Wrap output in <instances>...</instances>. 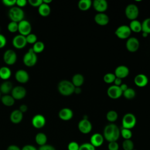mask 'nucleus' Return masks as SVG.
Wrapping results in <instances>:
<instances>
[{
    "instance_id": "obj_15",
    "label": "nucleus",
    "mask_w": 150,
    "mask_h": 150,
    "mask_svg": "<svg viewBox=\"0 0 150 150\" xmlns=\"http://www.w3.org/2000/svg\"><path fill=\"white\" fill-rule=\"evenodd\" d=\"M31 122L34 128L40 129L43 128L45 125L46 119L43 115L38 114L33 117Z\"/></svg>"
},
{
    "instance_id": "obj_36",
    "label": "nucleus",
    "mask_w": 150,
    "mask_h": 150,
    "mask_svg": "<svg viewBox=\"0 0 150 150\" xmlns=\"http://www.w3.org/2000/svg\"><path fill=\"white\" fill-rule=\"evenodd\" d=\"M120 135L124 139H131L132 136V133L131 129L122 128L120 129Z\"/></svg>"
},
{
    "instance_id": "obj_5",
    "label": "nucleus",
    "mask_w": 150,
    "mask_h": 150,
    "mask_svg": "<svg viewBox=\"0 0 150 150\" xmlns=\"http://www.w3.org/2000/svg\"><path fill=\"white\" fill-rule=\"evenodd\" d=\"M137 119L135 116L130 112L125 114L122 119V128L131 129L136 125Z\"/></svg>"
},
{
    "instance_id": "obj_51",
    "label": "nucleus",
    "mask_w": 150,
    "mask_h": 150,
    "mask_svg": "<svg viewBox=\"0 0 150 150\" xmlns=\"http://www.w3.org/2000/svg\"><path fill=\"white\" fill-rule=\"evenodd\" d=\"M6 150H21V149L17 145H11L7 148Z\"/></svg>"
},
{
    "instance_id": "obj_31",
    "label": "nucleus",
    "mask_w": 150,
    "mask_h": 150,
    "mask_svg": "<svg viewBox=\"0 0 150 150\" xmlns=\"http://www.w3.org/2000/svg\"><path fill=\"white\" fill-rule=\"evenodd\" d=\"M92 5L91 0H80L78 3V7L80 10L82 11H86L88 10Z\"/></svg>"
},
{
    "instance_id": "obj_43",
    "label": "nucleus",
    "mask_w": 150,
    "mask_h": 150,
    "mask_svg": "<svg viewBox=\"0 0 150 150\" xmlns=\"http://www.w3.org/2000/svg\"><path fill=\"white\" fill-rule=\"evenodd\" d=\"M108 150H118L119 145L117 141L110 142L108 144Z\"/></svg>"
},
{
    "instance_id": "obj_2",
    "label": "nucleus",
    "mask_w": 150,
    "mask_h": 150,
    "mask_svg": "<svg viewBox=\"0 0 150 150\" xmlns=\"http://www.w3.org/2000/svg\"><path fill=\"white\" fill-rule=\"evenodd\" d=\"M57 89L60 94L64 96H69L74 93L75 87L71 81L63 80L59 83Z\"/></svg>"
},
{
    "instance_id": "obj_9",
    "label": "nucleus",
    "mask_w": 150,
    "mask_h": 150,
    "mask_svg": "<svg viewBox=\"0 0 150 150\" xmlns=\"http://www.w3.org/2000/svg\"><path fill=\"white\" fill-rule=\"evenodd\" d=\"M20 35H22L24 36H26L31 33L32 31V26L30 23L25 19L22 20V21L18 23V30Z\"/></svg>"
},
{
    "instance_id": "obj_42",
    "label": "nucleus",
    "mask_w": 150,
    "mask_h": 150,
    "mask_svg": "<svg viewBox=\"0 0 150 150\" xmlns=\"http://www.w3.org/2000/svg\"><path fill=\"white\" fill-rule=\"evenodd\" d=\"M80 145L77 142L71 141L67 145L68 150H79Z\"/></svg>"
},
{
    "instance_id": "obj_38",
    "label": "nucleus",
    "mask_w": 150,
    "mask_h": 150,
    "mask_svg": "<svg viewBox=\"0 0 150 150\" xmlns=\"http://www.w3.org/2000/svg\"><path fill=\"white\" fill-rule=\"evenodd\" d=\"M115 78H116V77H115V76L114 73H108L105 74L104 76L103 80L105 83H108V84H110V83H114Z\"/></svg>"
},
{
    "instance_id": "obj_33",
    "label": "nucleus",
    "mask_w": 150,
    "mask_h": 150,
    "mask_svg": "<svg viewBox=\"0 0 150 150\" xmlns=\"http://www.w3.org/2000/svg\"><path fill=\"white\" fill-rule=\"evenodd\" d=\"M122 95L126 99L131 100L135 97L136 93L133 88L128 87L125 91L122 93Z\"/></svg>"
},
{
    "instance_id": "obj_10",
    "label": "nucleus",
    "mask_w": 150,
    "mask_h": 150,
    "mask_svg": "<svg viewBox=\"0 0 150 150\" xmlns=\"http://www.w3.org/2000/svg\"><path fill=\"white\" fill-rule=\"evenodd\" d=\"M12 43L15 48L17 49H22L24 48L27 45L26 36L20 34L17 35L15 36L12 39Z\"/></svg>"
},
{
    "instance_id": "obj_37",
    "label": "nucleus",
    "mask_w": 150,
    "mask_h": 150,
    "mask_svg": "<svg viewBox=\"0 0 150 150\" xmlns=\"http://www.w3.org/2000/svg\"><path fill=\"white\" fill-rule=\"evenodd\" d=\"M122 147L124 150H132L134 149V144L131 139H124L122 144Z\"/></svg>"
},
{
    "instance_id": "obj_4",
    "label": "nucleus",
    "mask_w": 150,
    "mask_h": 150,
    "mask_svg": "<svg viewBox=\"0 0 150 150\" xmlns=\"http://www.w3.org/2000/svg\"><path fill=\"white\" fill-rule=\"evenodd\" d=\"M38 61L37 54L33 50L32 48H30L23 57V64L29 67L34 66Z\"/></svg>"
},
{
    "instance_id": "obj_13",
    "label": "nucleus",
    "mask_w": 150,
    "mask_h": 150,
    "mask_svg": "<svg viewBox=\"0 0 150 150\" xmlns=\"http://www.w3.org/2000/svg\"><path fill=\"white\" fill-rule=\"evenodd\" d=\"M139 47V42L135 37H131L127 39L126 42V48L129 52H135Z\"/></svg>"
},
{
    "instance_id": "obj_23",
    "label": "nucleus",
    "mask_w": 150,
    "mask_h": 150,
    "mask_svg": "<svg viewBox=\"0 0 150 150\" xmlns=\"http://www.w3.org/2000/svg\"><path fill=\"white\" fill-rule=\"evenodd\" d=\"M23 114L19 110H15L10 114V120L13 124H19L23 120Z\"/></svg>"
},
{
    "instance_id": "obj_17",
    "label": "nucleus",
    "mask_w": 150,
    "mask_h": 150,
    "mask_svg": "<svg viewBox=\"0 0 150 150\" xmlns=\"http://www.w3.org/2000/svg\"><path fill=\"white\" fill-rule=\"evenodd\" d=\"M92 4L94 9L98 13H104L108 8V4L105 0H94Z\"/></svg>"
},
{
    "instance_id": "obj_49",
    "label": "nucleus",
    "mask_w": 150,
    "mask_h": 150,
    "mask_svg": "<svg viewBox=\"0 0 150 150\" xmlns=\"http://www.w3.org/2000/svg\"><path fill=\"white\" fill-rule=\"evenodd\" d=\"M21 150H38V149L32 145H26L22 147Z\"/></svg>"
},
{
    "instance_id": "obj_20",
    "label": "nucleus",
    "mask_w": 150,
    "mask_h": 150,
    "mask_svg": "<svg viewBox=\"0 0 150 150\" xmlns=\"http://www.w3.org/2000/svg\"><path fill=\"white\" fill-rule=\"evenodd\" d=\"M59 117L63 121H69L73 117V112L69 108H63L59 112Z\"/></svg>"
},
{
    "instance_id": "obj_39",
    "label": "nucleus",
    "mask_w": 150,
    "mask_h": 150,
    "mask_svg": "<svg viewBox=\"0 0 150 150\" xmlns=\"http://www.w3.org/2000/svg\"><path fill=\"white\" fill-rule=\"evenodd\" d=\"M7 29L11 33H15L18 30V23L11 21L7 25Z\"/></svg>"
},
{
    "instance_id": "obj_35",
    "label": "nucleus",
    "mask_w": 150,
    "mask_h": 150,
    "mask_svg": "<svg viewBox=\"0 0 150 150\" xmlns=\"http://www.w3.org/2000/svg\"><path fill=\"white\" fill-rule=\"evenodd\" d=\"M142 24V32L146 33L147 34L150 33V18H146Z\"/></svg>"
},
{
    "instance_id": "obj_8",
    "label": "nucleus",
    "mask_w": 150,
    "mask_h": 150,
    "mask_svg": "<svg viewBox=\"0 0 150 150\" xmlns=\"http://www.w3.org/2000/svg\"><path fill=\"white\" fill-rule=\"evenodd\" d=\"M3 60L7 65H13L17 60V54L12 49L6 50L3 55Z\"/></svg>"
},
{
    "instance_id": "obj_58",
    "label": "nucleus",
    "mask_w": 150,
    "mask_h": 150,
    "mask_svg": "<svg viewBox=\"0 0 150 150\" xmlns=\"http://www.w3.org/2000/svg\"><path fill=\"white\" fill-rule=\"evenodd\" d=\"M132 150H137V149H133Z\"/></svg>"
},
{
    "instance_id": "obj_45",
    "label": "nucleus",
    "mask_w": 150,
    "mask_h": 150,
    "mask_svg": "<svg viewBox=\"0 0 150 150\" xmlns=\"http://www.w3.org/2000/svg\"><path fill=\"white\" fill-rule=\"evenodd\" d=\"M16 0H3L2 2L4 5L12 8L16 5Z\"/></svg>"
},
{
    "instance_id": "obj_56",
    "label": "nucleus",
    "mask_w": 150,
    "mask_h": 150,
    "mask_svg": "<svg viewBox=\"0 0 150 150\" xmlns=\"http://www.w3.org/2000/svg\"><path fill=\"white\" fill-rule=\"evenodd\" d=\"M148 34H147L146 33H145V32H142V36L144 37V38H146L148 36Z\"/></svg>"
},
{
    "instance_id": "obj_19",
    "label": "nucleus",
    "mask_w": 150,
    "mask_h": 150,
    "mask_svg": "<svg viewBox=\"0 0 150 150\" xmlns=\"http://www.w3.org/2000/svg\"><path fill=\"white\" fill-rule=\"evenodd\" d=\"M104 137L100 133H95L90 137V143L95 148L101 146L104 142Z\"/></svg>"
},
{
    "instance_id": "obj_24",
    "label": "nucleus",
    "mask_w": 150,
    "mask_h": 150,
    "mask_svg": "<svg viewBox=\"0 0 150 150\" xmlns=\"http://www.w3.org/2000/svg\"><path fill=\"white\" fill-rule=\"evenodd\" d=\"M13 88L12 83L8 80L3 82L0 86V92L4 95L8 94Z\"/></svg>"
},
{
    "instance_id": "obj_25",
    "label": "nucleus",
    "mask_w": 150,
    "mask_h": 150,
    "mask_svg": "<svg viewBox=\"0 0 150 150\" xmlns=\"http://www.w3.org/2000/svg\"><path fill=\"white\" fill-rule=\"evenodd\" d=\"M51 12L50 7L49 5L46 4L45 3H42L39 7H38V12L39 14L43 17L47 16L50 15Z\"/></svg>"
},
{
    "instance_id": "obj_18",
    "label": "nucleus",
    "mask_w": 150,
    "mask_h": 150,
    "mask_svg": "<svg viewBox=\"0 0 150 150\" xmlns=\"http://www.w3.org/2000/svg\"><path fill=\"white\" fill-rule=\"evenodd\" d=\"M129 70L128 67L124 65H120L116 67L114 71V74L116 77L121 79L125 78L129 74Z\"/></svg>"
},
{
    "instance_id": "obj_54",
    "label": "nucleus",
    "mask_w": 150,
    "mask_h": 150,
    "mask_svg": "<svg viewBox=\"0 0 150 150\" xmlns=\"http://www.w3.org/2000/svg\"><path fill=\"white\" fill-rule=\"evenodd\" d=\"M81 90L80 87H75L74 93H76L77 94H79L81 93Z\"/></svg>"
},
{
    "instance_id": "obj_7",
    "label": "nucleus",
    "mask_w": 150,
    "mask_h": 150,
    "mask_svg": "<svg viewBox=\"0 0 150 150\" xmlns=\"http://www.w3.org/2000/svg\"><path fill=\"white\" fill-rule=\"evenodd\" d=\"M131 33V30L129 26L127 25H121L118 27L115 31V35L121 39H128Z\"/></svg>"
},
{
    "instance_id": "obj_34",
    "label": "nucleus",
    "mask_w": 150,
    "mask_h": 150,
    "mask_svg": "<svg viewBox=\"0 0 150 150\" xmlns=\"http://www.w3.org/2000/svg\"><path fill=\"white\" fill-rule=\"evenodd\" d=\"M107 120L110 122H115L118 118V114L114 110H110L107 112L106 114Z\"/></svg>"
},
{
    "instance_id": "obj_1",
    "label": "nucleus",
    "mask_w": 150,
    "mask_h": 150,
    "mask_svg": "<svg viewBox=\"0 0 150 150\" xmlns=\"http://www.w3.org/2000/svg\"><path fill=\"white\" fill-rule=\"evenodd\" d=\"M120 129L116 124L110 123L104 127L103 137L108 142L117 141L120 138Z\"/></svg>"
},
{
    "instance_id": "obj_14",
    "label": "nucleus",
    "mask_w": 150,
    "mask_h": 150,
    "mask_svg": "<svg viewBox=\"0 0 150 150\" xmlns=\"http://www.w3.org/2000/svg\"><path fill=\"white\" fill-rule=\"evenodd\" d=\"M107 95L110 98L118 99L122 95V91L120 86L112 85L107 89Z\"/></svg>"
},
{
    "instance_id": "obj_41",
    "label": "nucleus",
    "mask_w": 150,
    "mask_h": 150,
    "mask_svg": "<svg viewBox=\"0 0 150 150\" xmlns=\"http://www.w3.org/2000/svg\"><path fill=\"white\" fill-rule=\"evenodd\" d=\"M79 150H96V148L90 142H85L80 145Z\"/></svg>"
},
{
    "instance_id": "obj_27",
    "label": "nucleus",
    "mask_w": 150,
    "mask_h": 150,
    "mask_svg": "<svg viewBox=\"0 0 150 150\" xmlns=\"http://www.w3.org/2000/svg\"><path fill=\"white\" fill-rule=\"evenodd\" d=\"M12 75L11 69L7 66H2L0 68V79L4 80H7Z\"/></svg>"
},
{
    "instance_id": "obj_3",
    "label": "nucleus",
    "mask_w": 150,
    "mask_h": 150,
    "mask_svg": "<svg viewBox=\"0 0 150 150\" xmlns=\"http://www.w3.org/2000/svg\"><path fill=\"white\" fill-rule=\"evenodd\" d=\"M8 16L11 21L19 23L24 19L25 12L22 8L14 6L9 10Z\"/></svg>"
},
{
    "instance_id": "obj_12",
    "label": "nucleus",
    "mask_w": 150,
    "mask_h": 150,
    "mask_svg": "<svg viewBox=\"0 0 150 150\" xmlns=\"http://www.w3.org/2000/svg\"><path fill=\"white\" fill-rule=\"evenodd\" d=\"M78 128L80 132L84 134L90 133L92 130V124L87 118L81 120L78 124Z\"/></svg>"
},
{
    "instance_id": "obj_16",
    "label": "nucleus",
    "mask_w": 150,
    "mask_h": 150,
    "mask_svg": "<svg viewBox=\"0 0 150 150\" xmlns=\"http://www.w3.org/2000/svg\"><path fill=\"white\" fill-rule=\"evenodd\" d=\"M16 80L20 83H26L29 81V73L23 69L18 70L15 74Z\"/></svg>"
},
{
    "instance_id": "obj_53",
    "label": "nucleus",
    "mask_w": 150,
    "mask_h": 150,
    "mask_svg": "<svg viewBox=\"0 0 150 150\" xmlns=\"http://www.w3.org/2000/svg\"><path fill=\"white\" fill-rule=\"evenodd\" d=\"M120 87L121 91H122V93H123L124 91H125L128 88V86H127L126 84H125V83H122V84L120 86Z\"/></svg>"
},
{
    "instance_id": "obj_50",
    "label": "nucleus",
    "mask_w": 150,
    "mask_h": 150,
    "mask_svg": "<svg viewBox=\"0 0 150 150\" xmlns=\"http://www.w3.org/2000/svg\"><path fill=\"white\" fill-rule=\"evenodd\" d=\"M19 111H21L23 114L27 111L28 110V106L25 104H22L19 107Z\"/></svg>"
},
{
    "instance_id": "obj_22",
    "label": "nucleus",
    "mask_w": 150,
    "mask_h": 150,
    "mask_svg": "<svg viewBox=\"0 0 150 150\" xmlns=\"http://www.w3.org/2000/svg\"><path fill=\"white\" fill-rule=\"evenodd\" d=\"M135 85L139 87H144L148 83V78L144 74H138L134 78Z\"/></svg>"
},
{
    "instance_id": "obj_6",
    "label": "nucleus",
    "mask_w": 150,
    "mask_h": 150,
    "mask_svg": "<svg viewBox=\"0 0 150 150\" xmlns=\"http://www.w3.org/2000/svg\"><path fill=\"white\" fill-rule=\"evenodd\" d=\"M125 13L128 19L131 21L135 20L139 15V9L136 5L130 4L127 6L125 9Z\"/></svg>"
},
{
    "instance_id": "obj_59",
    "label": "nucleus",
    "mask_w": 150,
    "mask_h": 150,
    "mask_svg": "<svg viewBox=\"0 0 150 150\" xmlns=\"http://www.w3.org/2000/svg\"><path fill=\"white\" fill-rule=\"evenodd\" d=\"M0 31H1V28H0Z\"/></svg>"
},
{
    "instance_id": "obj_11",
    "label": "nucleus",
    "mask_w": 150,
    "mask_h": 150,
    "mask_svg": "<svg viewBox=\"0 0 150 150\" xmlns=\"http://www.w3.org/2000/svg\"><path fill=\"white\" fill-rule=\"evenodd\" d=\"M26 95V90L25 87L21 86H17L13 87L11 91V96L15 100H20L25 98Z\"/></svg>"
},
{
    "instance_id": "obj_30",
    "label": "nucleus",
    "mask_w": 150,
    "mask_h": 150,
    "mask_svg": "<svg viewBox=\"0 0 150 150\" xmlns=\"http://www.w3.org/2000/svg\"><path fill=\"white\" fill-rule=\"evenodd\" d=\"M131 32H134L135 33H138L142 31V24L138 20H133L129 23V26Z\"/></svg>"
},
{
    "instance_id": "obj_28",
    "label": "nucleus",
    "mask_w": 150,
    "mask_h": 150,
    "mask_svg": "<svg viewBox=\"0 0 150 150\" xmlns=\"http://www.w3.org/2000/svg\"><path fill=\"white\" fill-rule=\"evenodd\" d=\"M1 100L2 103L6 107H11L15 104V100L13 98L11 95L5 94L1 98Z\"/></svg>"
},
{
    "instance_id": "obj_46",
    "label": "nucleus",
    "mask_w": 150,
    "mask_h": 150,
    "mask_svg": "<svg viewBox=\"0 0 150 150\" xmlns=\"http://www.w3.org/2000/svg\"><path fill=\"white\" fill-rule=\"evenodd\" d=\"M6 42L7 40L6 37L4 35L0 33V49L4 48L5 46Z\"/></svg>"
},
{
    "instance_id": "obj_32",
    "label": "nucleus",
    "mask_w": 150,
    "mask_h": 150,
    "mask_svg": "<svg viewBox=\"0 0 150 150\" xmlns=\"http://www.w3.org/2000/svg\"><path fill=\"white\" fill-rule=\"evenodd\" d=\"M32 48L36 54L40 53L45 49V44L42 41H37L35 43L33 44Z\"/></svg>"
},
{
    "instance_id": "obj_55",
    "label": "nucleus",
    "mask_w": 150,
    "mask_h": 150,
    "mask_svg": "<svg viewBox=\"0 0 150 150\" xmlns=\"http://www.w3.org/2000/svg\"><path fill=\"white\" fill-rule=\"evenodd\" d=\"M52 2V0H43V3H45V4H49L50 3H51Z\"/></svg>"
},
{
    "instance_id": "obj_40",
    "label": "nucleus",
    "mask_w": 150,
    "mask_h": 150,
    "mask_svg": "<svg viewBox=\"0 0 150 150\" xmlns=\"http://www.w3.org/2000/svg\"><path fill=\"white\" fill-rule=\"evenodd\" d=\"M26 39L27 43L32 44V45H33L38 41L37 36L35 34L32 33H30V34L27 35L26 36Z\"/></svg>"
},
{
    "instance_id": "obj_26",
    "label": "nucleus",
    "mask_w": 150,
    "mask_h": 150,
    "mask_svg": "<svg viewBox=\"0 0 150 150\" xmlns=\"http://www.w3.org/2000/svg\"><path fill=\"white\" fill-rule=\"evenodd\" d=\"M84 81V78L83 76L81 74L77 73L75 74L71 79V83L75 87H80Z\"/></svg>"
},
{
    "instance_id": "obj_21",
    "label": "nucleus",
    "mask_w": 150,
    "mask_h": 150,
    "mask_svg": "<svg viewBox=\"0 0 150 150\" xmlns=\"http://www.w3.org/2000/svg\"><path fill=\"white\" fill-rule=\"evenodd\" d=\"M109 17L104 13H98L94 16V21L100 26L107 25L109 22Z\"/></svg>"
},
{
    "instance_id": "obj_44",
    "label": "nucleus",
    "mask_w": 150,
    "mask_h": 150,
    "mask_svg": "<svg viewBox=\"0 0 150 150\" xmlns=\"http://www.w3.org/2000/svg\"><path fill=\"white\" fill-rule=\"evenodd\" d=\"M29 4L33 7H39L42 3V0H29L28 1Z\"/></svg>"
},
{
    "instance_id": "obj_29",
    "label": "nucleus",
    "mask_w": 150,
    "mask_h": 150,
    "mask_svg": "<svg viewBox=\"0 0 150 150\" xmlns=\"http://www.w3.org/2000/svg\"><path fill=\"white\" fill-rule=\"evenodd\" d=\"M35 142L40 146L46 144L47 138L46 135L43 132H39L35 136Z\"/></svg>"
},
{
    "instance_id": "obj_57",
    "label": "nucleus",
    "mask_w": 150,
    "mask_h": 150,
    "mask_svg": "<svg viewBox=\"0 0 150 150\" xmlns=\"http://www.w3.org/2000/svg\"><path fill=\"white\" fill-rule=\"evenodd\" d=\"M1 93L0 92V98H1Z\"/></svg>"
},
{
    "instance_id": "obj_52",
    "label": "nucleus",
    "mask_w": 150,
    "mask_h": 150,
    "mask_svg": "<svg viewBox=\"0 0 150 150\" xmlns=\"http://www.w3.org/2000/svg\"><path fill=\"white\" fill-rule=\"evenodd\" d=\"M114 83L115 86H120L122 84V79H121L120 78H118V77H116L114 81Z\"/></svg>"
},
{
    "instance_id": "obj_48",
    "label": "nucleus",
    "mask_w": 150,
    "mask_h": 150,
    "mask_svg": "<svg viewBox=\"0 0 150 150\" xmlns=\"http://www.w3.org/2000/svg\"><path fill=\"white\" fill-rule=\"evenodd\" d=\"M27 3H28V1L26 0H16V6L21 8L27 5Z\"/></svg>"
},
{
    "instance_id": "obj_47",
    "label": "nucleus",
    "mask_w": 150,
    "mask_h": 150,
    "mask_svg": "<svg viewBox=\"0 0 150 150\" xmlns=\"http://www.w3.org/2000/svg\"><path fill=\"white\" fill-rule=\"evenodd\" d=\"M38 150H56V149L53 146L51 145L45 144L44 145L40 146Z\"/></svg>"
}]
</instances>
